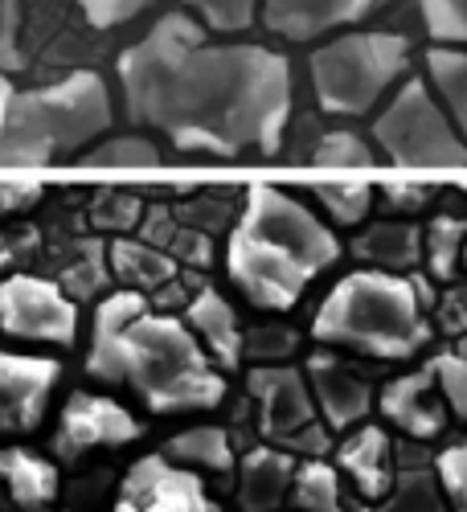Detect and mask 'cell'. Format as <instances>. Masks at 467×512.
I'll return each instance as SVG.
<instances>
[{"label": "cell", "mask_w": 467, "mask_h": 512, "mask_svg": "<svg viewBox=\"0 0 467 512\" xmlns=\"http://www.w3.org/2000/svg\"><path fill=\"white\" fill-rule=\"evenodd\" d=\"M312 164L316 168H328V173H353V168H357V173H365V168L377 164V152L357 132H328V136L316 140Z\"/></svg>", "instance_id": "obj_26"}, {"label": "cell", "mask_w": 467, "mask_h": 512, "mask_svg": "<svg viewBox=\"0 0 467 512\" xmlns=\"http://www.w3.org/2000/svg\"><path fill=\"white\" fill-rule=\"evenodd\" d=\"M316 197H320V205H324L341 226H357V222H365L369 201H373L369 185H320Z\"/></svg>", "instance_id": "obj_31"}, {"label": "cell", "mask_w": 467, "mask_h": 512, "mask_svg": "<svg viewBox=\"0 0 467 512\" xmlns=\"http://www.w3.org/2000/svg\"><path fill=\"white\" fill-rule=\"evenodd\" d=\"M87 373L127 381L156 414L205 410L226 398V377L177 316H156L140 291L99 304Z\"/></svg>", "instance_id": "obj_2"}, {"label": "cell", "mask_w": 467, "mask_h": 512, "mask_svg": "<svg viewBox=\"0 0 467 512\" xmlns=\"http://www.w3.org/2000/svg\"><path fill=\"white\" fill-rule=\"evenodd\" d=\"M336 259H341V242L316 213H308L304 201L275 185L246 189L226 246V267L250 304L267 312L295 308L308 283Z\"/></svg>", "instance_id": "obj_3"}, {"label": "cell", "mask_w": 467, "mask_h": 512, "mask_svg": "<svg viewBox=\"0 0 467 512\" xmlns=\"http://www.w3.org/2000/svg\"><path fill=\"white\" fill-rule=\"evenodd\" d=\"M463 234H467V222H455V218H435L422 230V263H427V271L439 283L455 279V271L463 267Z\"/></svg>", "instance_id": "obj_25"}, {"label": "cell", "mask_w": 467, "mask_h": 512, "mask_svg": "<svg viewBox=\"0 0 467 512\" xmlns=\"http://www.w3.org/2000/svg\"><path fill=\"white\" fill-rule=\"evenodd\" d=\"M291 500H295V508H300V512H345V500H341V467H332L324 459L295 463Z\"/></svg>", "instance_id": "obj_22"}, {"label": "cell", "mask_w": 467, "mask_h": 512, "mask_svg": "<svg viewBox=\"0 0 467 512\" xmlns=\"http://www.w3.org/2000/svg\"><path fill=\"white\" fill-rule=\"evenodd\" d=\"M463 193H467V181H463Z\"/></svg>", "instance_id": "obj_40"}, {"label": "cell", "mask_w": 467, "mask_h": 512, "mask_svg": "<svg viewBox=\"0 0 467 512\" xmlns=\"http://www.w3.org/2000/svg\"><path fill=\"white\" fill-rule=\"evenodd\" d=\"M111 271L123 283L144 287V291L164 287V283L177 279V263L168 259V254L152 250V246H140V242H115L111 246Z\"/></svg>", "instance_id": "obj_24"}, {"label": "cell", "mask_w": 467, "mask_h": 512, "mask_svg": "<svg viewBox=\"0 0 467 512\" xmlns=\"http://www.w3.org/2000/svg\"><path fill=\"white\" fill-rule=\"evenodd\" d=\"M410 66V46L398 33L357 29L312 50V91L328 115H369L394 91Z\"/></svg>", "instance_id": "obj_6"}, {"label": "cell", "mask_w": 467, "mask_h": 512, "mask_svg": "<svg viewBox=\"0 0 467 512\" xmlns=\"http://www.w3.org/2000/svg\"><path fill=\"white\" fill-rule=\"evenodd\" d=\"M82 168H160V148L144 136H115L78 156Z\"/></svg>", "instance_id": "obj_27"}, {"label": "cell", "mask_w": 467, "mask_h": 512, "mask_svg": "<svg viewBox=\"0 0 467 512\" xmlns=\"http://www.w3.org/2000/svg\"><path fill=\"white\" fill-rule=\"evenodd\" d=\"M21 0H0V70H21Z\"/></svg>", "instance_id": "obj_33"}, {"label": "cell", "mask_w": 467, "mask_h": 512, "mask_svg": "<svg viewBox=\"0 0 467 512\" xmlns=\"http://www.w3.org/2000/svg\"><path fill=\"white\" fill-rule=\"evenodd\" d=\"M463 267H467V234H463Z\"/></svg>", "instance_id": "obj_38"}, {"label": "cell", "mask_w": 467, "mask_h": 512, "mask_svg": "<svg viewBox=\"0 0 467 512\" xmlns=\"http://www.w3.org/2000/svg\"><path fill=\"white\" fill-rule=\"evenodd\" d=\"M0 328L21 340L70 345L78 332V308L58 283L13 275L0 283Z\"/></svg>", "instance_id": "obj_9"}, {"label": "cell", "mask_w": 467, "mask_h": 512, "mask_svg": "<svg viewBox=\"0 0 467 512\" xmlns=\"http://www.w3.org/2000/svg\"><path fill=\"white\" fill-rule=\"evenodd\" d=\"M189 328L201 345L209 349L222 369H238L242 365V328H238V312L230 308V300L214 287H201L189 300Z\"/></svg>", "instance_id": "obj_17"}, {"label": "cell", "mask_w": 467, "mask_h": 512, "mask_svg": "<svg viewBox=\"0 0 467 512\" xmlns=\"http://www.w3.org/2000/svg\"><path fill=\"white\" fill-rule=\"evenodd\" d=\"M74 5L95 29H115V25H127L132 17H140L144 9H152L156 0H74Z\"/></svg>", "instance_id": "obj_32"}, {"label": "cell", "mask_w": 467, "mask_h": 512, "mask_svg": "<svg viewBox=\"0 0 467 512\" xmlns=\"http://www.w3.org/2000/svg\"><path fill=\"white\" fill-rule=\"evenodd\" d=\"M353 250L377 271H410L422 259V230L414 222H373L357 234Z\"/></svg>", "instance_id": "obj_19"}, {"label": "cell", "mask_w": 467, "mask_h": 512, "mask_svg": "<svg viewBox=\"0 0 467 512\" xmlns=\"http://www.w3.org/2000/svg\"><path fill=\"white\" fill-rule=\"evenodd\" d=\"M119 87L127 115L181 152L275 156L291 123V62L254 41H209L181 13L119 54Z\"/></svg>", "instance_id": "obj_1"}, {"label": "cell", "mask_w": 467, "mask_h": 512, "mask_svg": "<svg viewBox=\"0 0 467 512\" xmlns=\"http://www.w3.org/2000/svg\"><path fill=\"white\" fill-rule=\"evenodd\" d=\"M308 390H312V402H316L328 431H349L373 406L369 381L328 353L308 357Z\"/></svg>", "instance_id": "obj_14"}, {"label": "cell", "mask_w": 467, "mask_h": 512, "mask_svg": "<svg viewBox=\"0 0 467 512\" xmlns=\"http://www.w3.org/2000/svg\"><path fill=\"white\" fill-rule=\"evenodd\" d=\"M41 197V185L33 181H0V213H17Z\"/></svg>", "instance_id": "obj_36"}, {"label": "cell", "mask_w": 467, "mask_h": 512, "mask_svg": "<svg viewBox=\"0 0 467 512\" xmlns=\"http://www.w3.org/2000/svg\"><path fill=\"white\" fill-rule=\"evenodd\" d=\"M250 394L259 402V426L271 443L308 447L312 455L324 451L328 431L316 422V402L308 390V377L287 365H267L250 373Z\"/></svg>", "instance_id": "obj_8"}, {"label": "cell", "mask_w": 467, "mask_h": 512, "mask_svg": "<svg viewBox=\"0 0 467 512\" xmlns=\"http://www.w3.org/2000/svg\"><path fill=\"white\" fill-rule=\"evenodd\" d=\"M418 9L435 46L467 50V0H418Z\"/></svg>", "instance_id": "obj_28"}, {"label": "cell", "mask_w": 467, "mask_h": 512, "mask_svg": "<svg viewBox=\"0 0 467 512\" xmlns=\"http://www.w3.org/2000/svg\"><path fill=\"white\" fill-rule=\"evenodd\" d=\"M115 512H222L209 500L201 476L177 467L168 455H144L127 472Z\"/></svg>", "instance_id": "obj_10"}, {"label": "cell", "mask_w": 467, "mask_h": 512, "mask_svg": "<svg viewBox=\"0 0 467 512\" xmlns=\"http://www.w3.org/2000/svg\"><path fill=\"white\" fill-rule=\"evenodd\" d=\"M295 459L283 447H254L242 459V480H238V504L242 512H275L283 496H291Z\"/></svg>", "instance_id": "obj_18"}, {"label": "cell", "mask_w": 467, "mask_h": 512, "mask_svg": "<svg viewBox=\"0 0 467 512\" xmlns=\"http://www.w3.org/2000/svg\"><path fill=\"white\" fill-rule=\"evenodd\" d=\"M435 390L439 386H435L431 369L394 377L390 386L381 390V414H386V422H394L398 431L410 435V439H435L447 426V402Z\"/></svg>", "instance_id": "obj_15"}, {"label": "cell", "mask_w": 467, "mask_h": 512, "mask_svg": "<svg viewBox=\"0 0 467 512\" xmlns=\"http://www.w3.org/2000/svg\"><path fill=\"white\" fill-rule=\"evenodd\" d=\"M0 246H5V242H0ZM0 259H5V250H0Z\"/></svg>", "instance_id": "obj_39"}, {"label": "cell", "mask_w": 467, "mask_h": 512, "mask_svg": "<svg viewBox=\"0 0 467 512\" xmlns=\"http://www.w3.org/2000/svg\"><path fill=\"white\" fill-rule=\"evenodd\" d=\"M58 381V361L0 353V435H25L41 422Z\"/></svg>", "instance_id": "obj_12"}, {"label": "cell", "mask_w": 467, "mask_h": 512, "mask_svg": "<svg viewBox=\"0 0 467 512\" xmlns=\"http://www.w3.org/2000/svg\"><path fill=\"white\" fill-rule=\"evenodd\" d=\"M185 9L214 33H242L259 17V0H185Z\"/></svg>", "instance_id": "obj_29"}, {"label": "cell", "mask_w": 467, "mask_h": 512, "mask_svg": "<svg viewBox=\"0 0 467 512\" xmlns=\"http://www.w3.org/2000/svg\"><path fill=\"white\" fill-rule=\"evenodd\" d=\"M0 480H5L9 496L29 512H41L58 500V472L46 459H37L21 447L0 451Z\"/></svg>", "instance_id": "obj_20"}, {"label": "cell", "mask_w": 467, "mask_h": 512, "mask_svg": "<svg viewBox=\"0 0 467 512\" xmlns=\"http://www.w3.org/2000/svg\"><path fill=\"white\" fill-rule=\"evenodd\" d=\"M431 373H435V386L443 390L447 410H451L459 422H467V357H459V353H439V357L431 361Z\"/></svg>", "instance_id": "obj_30"}, {"label": "cell", "mask_w": 467, "mask_h": 512, "mask_svg": "<svg viewBox=\"0 0 467 512\" xmlns=\"http://www.w3.org/2000/svg\"><path fill=\"white\" fill-rule=\"evenodd\" d=\"M373 140L398 168H467V136L427 78H406L373 119Z\"/></svg>", "instance_id": "obj_7"}, {"label": "cell", "mask_w": 467, "mask_h": 512, "mask_svg": "<svg viewBox=\"0 0 467 512\" xmlns=\"http://www.w3.org/2000/svg\"><path fill=\"white\" fill-rule=\"evenodd\" d=\"M431 287L402 271H353L336 283L312 320V336L377 361H406L431 340Z\"/></svg>", "instance_id": "obj_4"}, {"label": "cell", "mask_w": 467, "mask_h": 512, "mask_svg": "<svg viewBox=\"0 0 467 512\" xmlns=\"http://www.w3.org/2000/svg\"><path fill=\"white\" fill-rule=\"evenodd\" d=\"M144 435V426L132 410H123L111 398H95V394H74L62 410V426H58V455L66 463H74L78 455H87L95 447H123Z\"/></svg>", "instance_id": "obj_11"}, {"label": "cell", "mask_w": 467, "mask_h": 512, "mask_svg": "<svg viewBox=\"0 0 467 512\" xmlns=\"http://www.w3.org/2000/svg\"><path fill=\"white\" fill-rule=\"evenodd\" d=\"M386 197H390L402 213H418L422 205L431 201V189H422V185H386Z\"/></svg>", "instance_id": "obj_37"}, {"label": "cell", "mask_w": 467, "mask_h": 512, "mask_svg": "<svg viewBox=\"0 0 467 512\" xmlns=\"http://www.w3.org/2000/svg\"><path fill=\"white\" fill-rule=\"evenodd\" d=\"M390 512H439V492L427 476H406V492L394 500Z\"/></svg>", "instance_id": "obj_35"}, {"label": "cell", "mask_w": 467, "mask_h": 512, "mask_svg": "<svg viewBox=\"0 0 467 512\" xmlns=\"http://www.w3.org/2000/svg\"><path fill=\"white\" fill-rule=\"evenodd\" d=\"M168 459L185 467H205V472H234V443L222 426H193L168 443Z\"/></svg>", "instance_id": "obj_23"}, {"label": "cell", "mask_w": 467, "mask_h": 512, "mask_svg": "<svg viewBox=\"0 0 467 512\" xmlns=\"http://www.w3.org/2000/svg\"><path fill=\"white\" fill-rule=\"evenodd\" d=\"M111 127V95L95 70L37 91H13L0 70V168H46L95 144Z\"/></svg>", "instance_id": "obj_5"}, {"label": "cell", "mask_w": 467, "mask_h": 512, "mask_svg": "<svg viewBox=\"0 0 467 512\" xmlns=\"http://www.w3.org/2000/svg\"><path fill=\"white\" fill-rule=\"evenodd\" d=\"M336 467H341L345 476H353V484L369 500H386L394 492L390 439L381 426H357L349 439H341V447H336Z\"/></svg>", "instance_id": "obj_16"}, {"label": "cell", "mask_w": 467, "mask_h": 512, "mask_svg": "<svg viewBox=\"0 0 467 512\" xmlns=\"http://www.w3.org/2000/svg\"><path fill=\"white\" fill-rule=\"evenodd\" d=\"M381 5H390V0H259V17L275 37L316 41L324 33L373 17Z\"/></svg>", "instance_id": "obj_13"}, {"label": "cell", "mask_w": 467, "mask_h": 512, "mask_svg": "<svg viewBox=\"0 0 467 512\" xmlns=\"http://www.w3.org/2000/svg\"><path fill=\"white\" fill-rule=\"evenodd\" d=\"M439 484L455 512H467V447H447L439 455Z\"/></svg>", "instance_id": "obj_34"}, {"label": "cell", "mask_w": 467, "mask_h": 512, "mask_svg": "<svg viewBox=\"0 0 467 512\" xmlns=\"http://www.w3.org/2000/svg\"><path fill=\"white\" fill-rule=\"evenodd\" d=\"M427 82L451 123L467 136V50L463 46H435L427 54Z\"/></svg>", "instance_id": "obj_21"}]
</instances>
